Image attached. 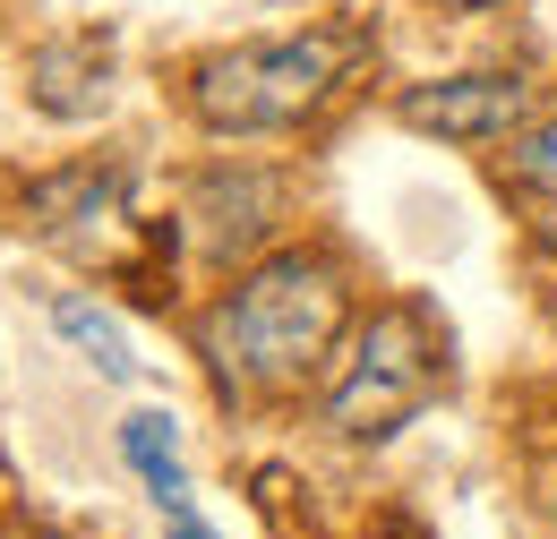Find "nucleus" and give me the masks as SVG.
Returning <instances> with one entry per match:
<instances>
[{"instance_id": "nucleus-1", "label": "nucleus", "mask_w": 557, "mask_h": 539, "mask_svg": "<svg viewBox=\"0 0 557 539\" xmlns=\"http://www.w3.org/2000/svg\"><path fill=\"white\" fill-rule=\"evenodd\" d=\"M344 335V274L326 258H267L223 309V351L249 386H300Z\"/></svg>"}, {"instance_id": "nucleus-2", "label": "nucleus", "mask_w": 557, "mask_h": 539, "mask_svg": "<svg viewBox=\"0 0 557 539\" xmlns=\"http://www.w3.org/2000/svg\"><path fill=\"white\" fill-rule=\"evenodd\" d=\"M351 68V35H292V43H240L214 52L189 77V112L207 129L240 137V129H292L309 121Z\"/></svg>"}, {"instance_id": "nucleus-3", "label": "nucleus", "mask_w": 557, "mask_h": 539, "mask_svg": "<svg viewBox=\"0 0 557 539\" xmlns=\"http://www.w3.org/2000/svg\"><path fill=\"white\" fill-rule=\"evenodd\" d=\"M437 394V335H429V317L420 309H377L369 317V335L351 351V368L335 377V394H326V428L335 437H395L420 403Z\"/></svg>"}, {"instance_id": "nucleus-4", "label": "nucleus", "mask_w": 557, "mask_h": 539, "mask_svg": "<svg viewBox=\"0 0 557 539\" xmlns=\"http://www.w3.org/2000/svg\"><path fill=\"white\" fill-rule=\"evenodd\" d=\"M121 198H129L121 172H61V180L26 189V223H35L44 240L77 249V258H103L112 231H121Z\"/></svg>"}, {"instance_id": "nucleus-5", "label": "nucleus", "mask_w": 557, "mask_h": 539, "mask_svg": "<svg viewBox=\"0 0 557 539\" xmlns=\"http://www.w3.org/2000/svg\"><path fill=\"white\" fill-rule=\"evenodd\" d=\"M523 95L532 86H515V77H437V86L404 95V121L455 137V146H481V137H506L523 121Z\"/></svg>"}, {"instance_id": "nucleus-6", "label": "nucleus", "mask_w": 557, "mask_h": 539, "mask_svg": "<svg viewBox=\"0 0 557 539\" xmlns=\"http://www.w3.org/2000/svg\"><path fill=\"white\" fill-rule=\"evenodd\" d=\"M121 454H129V472L146 479V497H154V505H181V497H189L172 411H129V419H121Z\"/></svg>"}, {"instance_id": "nucleus-7", "label": "nucleus", "mask_w": 557, "mask_h": 539, "mask_svg": "<svg viewBox=\"0 0 557 539\" xmlns=\"http://www.w3.org/2000/svg\"><path fill=\"white\" fill-rule=\"evenodd\" d=\"M35 103H44L52 121H86V112L103 103V61H86L77 43L44 52V61H35Z\"/></svg>"}, {"instance_id": "nucleus-8", "label": "nucleus", "mask_w": 557, "mask_h": 539, "mask_svg": "<svg viewBox=\"0 0 557 539\" xmlns=\"http://www.w3.org/2000/svg\"><path fill=\"white\" fill-rule=\"evenodd\" d=\"M52 326H61V335H70L77 351H86V360H95V368L112 377V386H129V377H138V360H129L121 326H112V317H103V309H95L86 291H61V300H52Z\"/></svg>"}, {"instance_id": "nucleus-9", "label": "nucleus", "mask_w": 557, "mask_h": 539, "mask_svg": "<svg viewBox=\"0 0 557 539\" xmlns=\"http://www.w3.org/2000/svg\"><path fill=\"white\" fill-rule=\"evenodd\" d=\"M515 180H523V189H549V198H557V121H549V129H532L523 146H515Z\"/></svg>"}, {"instance_id": "nucleus-10", "label": "nucleus", "mask_w": 557, "mask_h": 539, "mask_svg": "<svg viewBox=\"0 0 557 539\" xmlns=\"http://www.w3.org/2000/svg\"><path fill=\"white\" fill-rule=\"evenodd\" d=\"M163 514H172V539H214L207 523H198V514H189V497H181V505H163Z\"/></svg>"}, {"instance_id": "nucleus-11", "label": "nucleus", "mask_w": 557, "mask_h": 539, "mask_svg": "<svg viewBox=\"0 0 557 539\" xmlns=\"http://www.w3.org/2000/svg\"><path fill=\"white\" fill-rule=\"evenodd\" d=\"M541 240H549V249H557V205H549V223H541Z\"/></svg>"}, {"instance_id": "nucleus-12", "label": "nucleus", "mask_w": 557, "mask_h": 539, "mask_svg": "<svg viewBox=\"0 0 557 539\" xmlns=\"http://www.w3.org/2000/svg\"><path fill=\"white\" fill-rule=\"evenodd\" d=\"M472 9H488V0H472Z\"/></svg>"}]
</instances>
